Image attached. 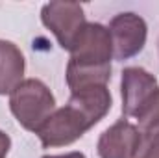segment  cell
Segmentation results:
<instances>
[{"instance_id":"10","label":"cell","mask_w":159,"mask_h":158,"mask_svg":"<svg viewBox=\"0 0 159 158\" xmlns=\"http://www.w3.org/2000/svg\"><path fill=\"white\" fill-rule=\"evenodd\" d=\"M133 158H159V130L152 134H143V141Z\"/></svg>"},{"instance_id":"9","label":"cell","mask_w":159,"mask_h":158,"mask_svg":"<svg viewBox=\"0 0 159 158\" xmlns=\"http://www.w3.org/2000/svg\"><path fill=\"white\" fill-rule=\"evenodd\" d=\"M135 119L141 134H152L159 130V87H156L152 95L144 101Z\"/></svg>"},{"instance_id":"2","label":"cell","mask_w":159,"mask_h":158,"mask_svg":"<svg viewBox=\"0 0 159 158\" xmlns=\"http://www.w3.org/2000/svg\"><path fill=\"white\" fill-rule=\"evenodd\" d=\"M113 45L107 26L100 22H87L70 48L67 63V86L70 93L89 87L107 86L111 80Z\"/></svg>"},{"instance_id":"4","label":"cell","mask_w":159,"mask_h":158,"mask_svg":"<svg viewBox=\"0 0 159 158\" xmlns=\"http://www.w3.org/2000/svg\"><path fill=\"white\" fill-rule=\"evenodd\" d=\"M41 22L56 36L63 50L72 48L87 24L83 7L78 2H48L41 7Z\"/></svg>"},{"instance_id":"8","label":"cell","mask_w":159,"mask_h":158,"mask_svg":"<svg viewBox=\"0 0 159 158\" xmlns=\"http://www.w3.org/2000/svg\"><path fill=\"white\" fill-rule=\"evenodd\" d=\"M26 60L11 41L0 39V95H9L24 80Z\"/></svg>"},{"instance_id":"5","label":"cell","mask_w":159,"mask_h":158,"mask_svg":"<svg viewBox=\"0 0 159 158\" xmlns=\"http://www.w3.org/2000/svg\"><path fill=\"white\" fill-rule=\"evenodd\" d=\"M109 36L113 45V58L119 62H126L139 52H143L146 37H148V26L146 21L131 11L119 13L111 19L109 26Z\"/></svg>"},{"instance_id":"3","label":"cell","mask_w":159,"mask_h":158,"mask_svg":"<svg viewBox=\"0 0 159 158\" xmlns=\"http://www.w3.org/2000/svg\"><path fill=\"white\" fill-rule=\"evenodd\" d=\"M9 110L22 128L37 132L56 112V99L43 80L26 78L9 93Z\"/></svg>"},{"instance_id":"6","label":"cell","mask_w":159,"mask_h":158,"mask_svg":"<svg viewBox=\"0 0 159 158\" xmlns=\"http://www.w3.org/2000/svg\"><path fill=\"white\" fill-rule=\"evenodd\" d=\"M143 141V134L137 125L128 119H119L106 128L96 143L100 158H133Z\"/></svg>"},{"instance_id":"11","label":"cell","mask_w":159,"mask_h":158,"mask_svg":"<svg viewBox=\"0 0 159 158\" xmlns=\"http://www.w3.org/2000/svg\"><path fill=\"white\" fill-rule=\"evenodd\" d=\"M9 149H11V138H9L4 130H0V158L7 156Z\"/></svg>"},{"instance_id":"7","label":"cell","mask_w":159,"mask_h":158,"mask_svg":"<svg viewBox=\"0 0 159 158\" xmlns=\"http://www.w3.org/2000/svg\"><path fill=\"white\" fill-rule=\"evenodd\" d=\"M156 87H157V78L152 73H148L143 67H126L120 78L124 117H135Z\"/></svg>"},{"instance_id":"1","label":"cell","mask_w":159,"mask_h":158,"mask_svg":"<svg viewBox=\"0 0 159 158\" xmlns=\"http://www.w3.org/2000/svg\"><path fill=\"white\" fill-rule=\"evenodd\" d=\"M111 106L113 99L107 86L70 93L69 102L63 108H57L35 134L44 149L70 145L98 125L109 114Z\"/></svg>"},{"instance_id":"12","label":"cell","mask_w":159,"mask_h":158,"mask_svg":"<svg viewBox=\"0 0 159 158\" xmlns=\"http://www.w3.org/2000/svg\"><path fill=\"white\" fill-rule=\"evenodd\" d=\"M41 158H87V156L80 151H72V153H67V155H46V156Z\"/></svg>"}]
</instances>
